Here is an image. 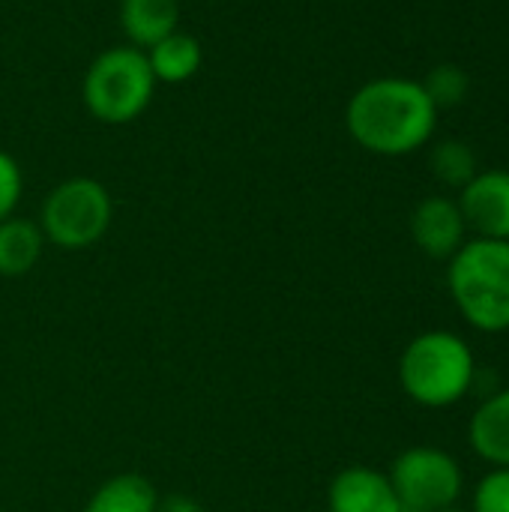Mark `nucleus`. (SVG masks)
<instances>
[{
  "label": "nucleus",
  "mask_w": 509,
  "mask_h": 512,
  "mask_svg": "<svg viewBox=\"0 0 509 512\" xmlns=\"http://www.w3.org/2000/svg\"><path fill=\"white\" fill-rule=\"evenodd\" d=\"M351 138L378 156H405L420 150L438 123V108L411 78H375L363 84L345 111Z\"/></svg>",
  "instance_id": "obj_1"
},
{
  "label": "nucleus",
  "mask_w": 509,
  "mask_h": 512,
  "mask_svg": "<svg viewBox=\"0 0 509 512\" xmlns=\"http://www.w3.org/2000/svg\"><path fill=\"white\" fill-rule=\"evenodd\" d=\"M447 285L462 318L480 333L509 330V240L471 237L447 270Z\"/></svg>",
  "instance_id": "obj_2"
},
{
  "label": "nucleus",
  "mask_w": 509,
  "mask_h": 512,
  "mask_svg": "<svg viewBox=\"0 0 509 512\" xmlns=\"http://www.w3.org/2000/svg\"><path fill=\"white\" fill-rule=\"evenodd\" d=\"M477 375L471 345L450 330L414 336L399 357V384L423 408H450L462 402Z\"/></svg>",
  "instance_id": "obj_3"
},
{
  "label": "nucleus",
  "mask_w": 509,
  "mask_h": 512,
  "mask_svg": "<svg viewBox=\"0 0 509 512\" xmlns=\"http://www.w3.org/2000/svg\"><path fill=\"white\" fill-rule=\"evenodd\" d=\"M156 90L147 54L135 45H117L102 51L84 75V105L99 123H132L138 120Z\"/></svg>",
  "instance_id": "obj_4"
},
{
  "label": "nucleus",
  "mask_w": 509,
  "mask_h": 512,
  "mask_svg": "<svg viewBox=\"0 0 509 512\" xmlns=\"http://www.w3.org/2000/svg\"><path fill=\"white\" fill-rule=\"evenodd\" d=\"M114 219L108 189L93 177H69L57 183L39 210V228L45 243L75 252L99 243Z\"/></svg>",
  "instance_id": "obj_5"
},
{
  "label": "nucleus",
  "mask_w": 509,
  "mask_h": 512,
  "mask_svg": "<svg viewBox=\"0 0 509 512\" xmlns=\"http://www.w3.org/2000/svg\"><path fill=\"white\" fill-rule=\"evenodd\" d=\"M402 512H444L465 489L462 465L438 447H411L387 471Z\"/></svg>",
  "instance_id": "obj_6"
},
{
  "label": "nucleus",
  "mask_w": 509,
  "mask_h": 512,
  "mask_svg": "<svg viewBox=\"0 0 509 512\" xmlns=\"http://www.w3.org/2000/svg\"><path fill=\"white\" fill-rule=\"evenodd\" d=\"M456 201L474 237L509 240V171H480Z\"/></svg>",
  "instance_id": "obj_7"
},
{
  "label": "nucleus",
  "mask_w": 509,
  "mask_h": 512,
  "mask_svg": "<svg viewBox=\"0 0 509 512\" xmlns=\"http://www.w3.org/2000/svg\"><path fill=\"white\" fill-rule=\"evenodd\" d=\"M411 237L429 258L450 261L468 243V225L459 201L447 195H432L420 201L411 216Z\"/></svg>",
  "instance_id": "obj_8"
},
{
  "label": "nucleus",
  "mask_w": 509,
  "mask_h": 512,
  "mask_svg": "<svg viewBox=\"0 0 509 512\" xmlns=\"http://www.w3.org/2000/svg\"><path fill=\"white\" fill-rule=\"evenodd\" d=\"M327 512H402L384 471L351 465L327 489Z\"/></svg>",
  "instance_id": "obj_9"
},
{
  "label": "nucleus",
  "mask_w": 509,
  "mask_h": 512,
  "mask_svg": "<svg viewBox=\"0 0 509 512\" xmlns=\"http://www.w3.org/2000/svg\"><path fill=\"white\" fill-rule=\"evenodd\" d=\"M468 441L492 468H509V387L492 393L471 417Z\"/></svg>",
  "instance_id": "obj_10"
},
{
  "label": "nucleus",
  "mask_w": 509,
  "mask_h": 512,
  "mask_svg": "<svg viewBox=\"0 0 509 512\" xmlns=\"http://www.w3.org/2000/svg\"><path fill=\"white\" fill-rule=\"evenodd\" d=\"M177 21H180L177 0H120V27L126 39L141 51L174 33Z\"/></svg>",
  "instance_id": "obj_11"
},
{
  "label": "nucleus",
  "mask_w": 509,
  "mask_h": 512,
  "mask_svg": "<svg viewBox=\"0 0 509 512\" xmlns=\"http://www.w3.org/2000/svg\"><path fill=\"white\" fill-rule=\"evenodd\" d=\"M45 249V234L39 222L9 216L0 222V276L18 279L36 267Z\"/></svg>",
  "instance_id": "obj_12"
},
{
  "label": "nucleus",
  "mask_w": 509,
  "mask_h": 512,
  "mask_svg": "<svg viewBox=\"0 0 509 512\" xmlns=\"http://www.w3.org/2000/svg\"><path fill=\"white\" fill-rule=\"evenodd\" d=\"M144 54L153 69V78L165 81V84H183L201 69V42L180 30L159 39Z\"/></svg>",
  "instance_id": "obj_13"
},
{
  "label": "nucleus",
  "mask_w": 509,
  "mask_h": 512,
  "mask_svg": "<svg viewBox=\"0 0 509 512\" xmlns=\"http://www.w3.org/2000/svg\"><path fill=\"white\" fill-rule=\"evenodd\" d=\"M156 507H159V492L147 477L117 474L90 495L84 512H156Z\"/></svg>",
  "instance_id": "obj_14"
},
{
  "label": "nucleus",
  "mask_w": 509,
  "mask_h": 512,
  "mask_svg": "<svg viewBox=\"0 0 509 512\" xmlns=\"http://www.w3.org/2000/svg\"><path fill=\"white\" fill-rule=\"evenodd\" d=\"M429 162H432V174H435L444 186L459 189V192L480 174V171H477V156H474V150H471L465 141H459V138L438 141Z\"/></svg>",
  "instance_id": "obj_15"
},
{
  "label": "nucleus",
  "mask_w": 509,
  "mask_h": 512,
  "mask_svg": "<svg viewBox=\"0 0 509 512\" xmlns=\"http://www.w3.org/2000/svg\"><path fill=\"white\" fill-rule=\"evenodd\" d=\"M468 87H471V78L456 63L435 66L426 75V81H423V90L429 93V99L435 102V108H453V105H459L468 96Z\"/></svg>",
  "instance_id": "obj_16"
},
{
  "label": "nucleus",
  "mask_w": 509,
  "mask_h": 512,
  "mask_svg": "<svg viewBox=\"0 0 509 512\" xmlns=\"http://www.w3.org/2000/svg\"><path fill=\"white\" fill-rule=\"evenodd\" d=\"M471 512H509V468H492L477 483Z\"/></svg>",
  "instance_id": "obj_17"
},
{
  "label": "nucleus",
  "mask_w": 509,
  "mask_h": 512,
  "mask_svg": "<svg viewBox=\"0 0 509 512\" xmlns=\"http://www.w3.org/2000/svg\"><path fill=\"white\" fill-rule=\"evenodd\" d=\"M21 189H24V177L18 162L6 150H0V222L15 213L21 201Z\"/></svg>",
  "instance_id": "obj_18"
},
{
  "label": "nucleus",
  "mask_w": 509,
  "mask_h": 512,
  "mask_svg": "<svg viewBox=\"0 0 509 512\" xmlns=\"http://www.w3.org/2000/svg\"><path fill=\"white\" fill-rule=\"evenodd\" d=\"M156 512H207L204 504H198L195 498L189 495H168V498H159V507Z\"/></svg>",
  "instance_id": "obj_19"
},
{
  "label": "nucleus",
  "mask_w": 509,
  "mask_h": 512,
  "mask_svg": "<svg viewBox=\"0 0 509 512\" xmlns=\"http://www.w3.org/2000/svg\"><path fill=\"white\" fill-rule=\"evenodd\" d=\"M444 512H465V510H459V507H450V510H444Z\"/></svg>",
  "instance_id": "obj_20"
}]
</instances>
